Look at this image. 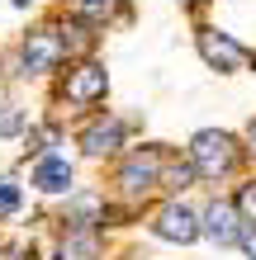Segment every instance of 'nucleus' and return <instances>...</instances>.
I'll return each instance as SVG.
<instances>
[{
    "mask_svg": "<svg viewBox=\"0 0 256 260\" xmlns=\"http://www.w3.org/2000/svg\"><path fill=\"white\" fill-rule=\"evenodd\" d=\"M185 156H190V166H194L200 180H218V175H233L237 171V161H242V142H237L233 133H223V128H204V133L190 137Z\"/></svg>",
    "mask_w": 256,
    "mask_h": 260,
    "instance_id": "1",
    "label": "nucleus"
},
{
    "mask_svg": "<svg viewBox=\"0 0 256 260\" xmlns=\"http://www.w3.org/2000/svg\"><path fill=\"white\" fill-rule=\"evenodd\" d=\"M52 147H57V123H43V128L24 133V151H29V156H48Z\"/></svg>",
    "mask_w": 256,
    "mask_h": 260,
    "instance_id": "15",
    "label": "nucleus"
},
{
    "mask_svg": "<svg viewBox=\"0 0 256 260\" xmlns=\"http://www.w3.org/2000/svg\"><path fill=\"white\" fill-rule=\"evenodd\" d=\"M71 161L57 156V151H48V156L34 161V175H29V185H34L38 194H71Z\"/></svg>",
    "mask_w": 256,
    "mask_h": 260,
    "instance_id": "10",
    "label": "nucleus"
},
{
    "mask_svg": "<svg viewBox=\"0 0 256 260\" xmlns=\"http://www.w3.org/2000/svg\"><path fill=\"white\" fill-rule=\"evenodd\" d=\"M14 5H19V10H29V0H14Z\"/></svg>",
    "mask_w": 256,
    "mask_h": 260,
    "instance_id": "23",
    "label": "nucleus"
},
{
    "mask_svg": "<svg viewBox=\"0 0 256 260\" xmlns=\"http://www.w3.org/2000/svg\"><path fill=\"white\" fill-rule=\"evenodd\" d=\"M100 251H104L100 232H62V246L52 260H100Z\"/></svg>",
    "mask_w": 256,
    "mask_h": 260,
    "instance_id": "12",
    "label": "nucleus"
},
{
    "mask_svg": "<svg viewBox=\"0 0 256 260\" xmlns=\"http://www.w3.org/2000/svg\"><path fill=\"white\" fill-rule=\"evenodd\" d=\"M161 161H166L161 147H133L128 156L119 161V171H114L119 194H124L128 204H143V199L161 185Z\"/></svg>",
    "mask_w": 256,
    "mask_h": 260,
    "instance_id": "2",
    "label": "nucleus"
},
{
    "mask_svg": "<svg viewBox=\"0 0 256 260\" xmlns=\"http://www.w3.org/2000/svg\"><path fill=\"white\" fill-rule=\"evenodd\" d=\"M237 246H242L251 260H256V227H242V237H237Z\"/></svg>",
    "mask_w": 256,
    "mask_h": 260,
    "instance_id": "20",
    "label": "nucleus"
},
{
    "mask_svg": "<svg viewBox=\"0 0 256 260\" xmlns=\"http://www.w3.org/2000/svg\"><path fill=\"white\" fill-rule=\"evenodd\" d=\"M109 95V71H104L95 57H81L62 71V100L71 109H95V104Z\"/></svg>",
    "mask_w": 256,
    "mask_h": 260,
    "instance_id": "3",
    "label": "nucleus"
},
{
    "mask_svg": "<svg viewBox=\"0 0 256 260\" xmlns=\"http://www.w3.org/2000/svg\"><path fill=\"white\" fill-rule=\"evenodd\" d=\"M57 34H62V48H67V57H90V48H95V28H90L86 19H62L57 24Z\"/></svg>",
    "mask_w": 256,
    "mask_h": 260,
    "instance_id": "14",
    "label": "nucleus"
},
{
    "mask_svg": "<svg viewBox=\"0 0 256 260\" xmlns=\"http://www.w3.org/2000/svg\"><path fill=\"white\" fill-rule=\"evenodd\" d=\"M180 5H185V10H200V5H204V0H180Z\"/></svg>",
    "mask_w": 256,
    "mask_h": 260,
    "instance_id": "22",
    "label": "nucleus"
},
{
    "mask_svg": "<svg viewBox=\"0 0 256 260\" xmlns=\"http://www.w3.org/2000/svg\"><path fill=\"white\" fill-rule=\"evenodd\" d=\"M71 14L86 19L90 28H104V24H114L119 14H128V0H71Z\"/></svg>",
    "mask_w": 256,
    "mask_h": 260,
    "instance_id": "11",
    "label": "nucleus"
},
{
    "mask_svg": "<svg viewBox=\"0 0 256 260\" xmlns=\"http://www.w3.org/2000/svg\"><path fill=\"white\" fill-rule=\"evenodd\" d=\"M194 180H200V175H194L190 156L180 161V156H171V151H166V161H161V185H157V189H166L171 199H180V194H185V189L194 185Z\"/></svg>",
    "mask_w": 256,
    "mask_h": 260,
    "instance_id": "13",
    "label": "nucleus"
},
{
    "mask_svg": "<svg viewBox=\"0 0 256 260\" xmlns=\"http://www.w3.org/2000/svg\"><path fill=\"white\" fill-rule=\"evenodd\" d=\"M233 208H237V218H242V227H256V180L237 185V194H233Z\"/></svg>",
    "mask_w": 256,
    "mask_h": 260,
    "instance_id": "16",
    "label": "nucleus"
},
{
    "mask_svg": "<svg viewBox=\"0 0 256 260\" xmlns=\"http://www.w3.org/2000/svg\"><path fill=\"white\" fill-rule=\"evenodd\" d=\"M200 237H209L214 246H237V237H242V218H237L233 199H214V204L200 213Z\"/></svg>",
    "mask_w": 256,
    "mask_h": 260,
    "instance_id": "8",
    "label": "nucleus"
},
{
    "mask_svg": "<svg viewBox=\"0 0 256 260\" xmlns=\"http://www.w3.org/2000/svg\"><path fill=\"white\" fill-rule=\"evenodd\" d=\"M152 237L171 241V246H194L200 241V213H194L185 199H166L152 213Z\"/></svg>",
    "mask_w": 256,
    "mask_h": 260,
    "instance_id": "5",
    "label": "nucleus"
},
{
    "mask_svg": "<svg viewBox=\"0 0 256 260\" xmlns=\"http://www.w3.org/2000/svg\"><path fill=\"white\" fill-rule=\"evenodd\" d=\"M194 48H200V57H204L214 71H237V67H247V57H251L237 38L218 34V28H209V24L194 28Z\"/></svg>",
    "mask_w": 256,
    "mask_h": 260,
    "instance_id": "7",
    "label": "nucleus"
},
{
    "mask_svg": "<svg viewBox=\"0 0 256 260\" xmlns=\"http://www.w3.org/2000/svg\"><path fill=\"white\" fill-rule=\"evenodd\" d=\"M14 133H24V114H5L0 118V137H14Z\"/></svg>",
    "mask_w": 256,
    "mask_h": 260,
    "instance_id": "18",
    "label": "nucleus"
},
{
    "mask_svg": "<svg viewBox=\"0 0 256 260\" xmlns=\"http://www.w3.org/2000/svg\"><path fill=\"white\" fill-rule=\"evenodd\" d=\"M62 62H67V48H62L57 24H38L34 34H24V43H19V71L24 76H52V71H62Z\"/></svg>",
    "mask_w": 256,
    "mask_h": 260,
    "instance_id": "4",
    "label": "nucleus"
},
{
    "mask_svg": "<svg viewBox=\"0 0 256 260\" xmlns=\"http://www.w3.org/2000/svg\"><path fill=\"white\" fill-rule=\"evenodd\" d=\"M62 222H67V232H100V227L109 222V204H104V194H67Z\"/></svg>",
    "mask_w": 256,
    "mask_h": 260,
    "instance_id": "9",
    "label": "nucleus"
},
{
    "mask_svg": "<svg viewBox=\"0 0 256 260\" xmlns=\"http://www.w3.org/2000/svg\"><path fill=\"white\" fill-rule=\"evenodd\" d=\"M242 142H247L242 151H251V156H256V118H251V123H247V137H242Z\"/></svg>",
    "mask_w": 256,
    "mask_h": 260,
    "instance_id": "21",
    "label": "nucleus"
},
{
    "mask_svg": "<svg viewBox=\"0 0 256 260\" xmlns=\"http://www.w3.org/2000/svg\"><path fill=\"white\" fill-rule=\"evenodd\" d=\"M247 62H251V71H256V57H247Z\"/></svg>",
    "mask_w": 256,
    "mask_h": 260,
    "instance_id": "24",
    "label": "nucleus"
},
{
    "mask_svg": "<svg viewBox=\"0 0 256 260\" xmlns=\"http://www.w3.org/2000/svg\"><path fill=\"white\" fill-rule=\"evenodd\" d=\"M0 260H38V255H34V246H24V241H19V246L0 251Z\"/></svg>",
    "mask_w": 256,
    "mask_h": 260,
    "instance_id": "19",
    "label": "nucleus"
},
{
    "mask_svg": "<svg viewBox=\"0 0 256 260\" xmlns=\"http://www.w3.org/2000/svg\"><path fill=\"white\" fill-rule=\"evenodd\" d=\"M19 204H24V189H19V185H14V180L5 175V180H0V218L19 213Z\"/></svg>",
    "mask_w": 256,
    "mask_h": 260,
    "instance_id": "17",
    "label": "nucleus"
},
{
    "mask_svg": "<svg viewBox=\"0 0 256 260\" xmlns=\"http://www.w3.org/2000/svg\"><path fill=\"white\" fill-rule=\"evenodd\" d=\"M76 142L90 161H104V156H114L119 147H124V118L119 114H90L86 118V128L76 133Z\"/></svg>",
    "mask_w": 256,
    "mask_h": 260,
    "instance_id": "6",
    "label": "nucleus"
}]
</instances>
